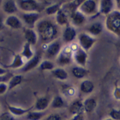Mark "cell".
<instances>
[{
  "mask_svg": "<svg viewBox=\"0 0 120 120\" xmlns=\"http://www.w3.org/2000/svg\"><path fill=\"white\" fill-rule=\"evenodd\" d=\"M40 17V13L38 12H24L22 15V20L30 29H32L37 24Z\"/></svg>",
  "mask_w": 120,
  "mask_h": 120,
  "instance_id": "9",
  "label": "cell"
},
{
  "mask_svg": "<svg viewBox=\"0 0 120 120\" xmlns=\"http://www.w3.org/2000/svg\"><path fill=\"white\" fill-rule=\"evenodd\" d=\"M72 60H73V50L70 46L62 48L56 57V62L60 66L69 65L71 63Z\"/></svg>",
  "mask_w": 120,
  "mask_h": 120,
  "instance_id": "5",
  "label": "cell"
},
{
  "mask_svg": "<svg viewBox=\"0 0 120 120\" xmlns=\"http://www.w3.org/2000/svg\"><path fill=\"white\" fill-rule=\"evenodd\" d=\"M4 21H5V19H4V17H3V16L2 14H0V30H2L5 26Z\"/></svg>",
  "mask_w": 120,
  "mask_h": 120,
  "instance_id": "40",
  "label": "cell"
},
{
  "mask_svg": "<svg viewBox=\"0 0 120 120\" xmlns=\"http://www.w3.org/2000/svg\"><path fill=\"white\" fill-rule=\"evenodd\" d=\"M50 99L48 97H39L35 103V110L36 111L44 112L46 109L50 106Z\"/></svg>",
  "mask_w": 120,
  "mask_h": 120,
  "instance_id": "16",
  "label": "cell"
},
{
  "mask_svg": "<svg viewBox=\"0 0 120 120\" xmlns=\"http://www.w3.org/2000/svg\"><path fill=\"white\" fill-rule=\"evenodd\" d=\"M0 120H16V118L8 111V112H5V113L1 114V116H0Z\"/></svg>",
  "mask_w": 120,
  "mask_h": 120,
  "instance_id": "34",
  "label": "cell"
},
{
  "mask_svg": "<svg viewBox=\"0 0 120 120\" xmlns=\"http://www.w3.org/2000/svg\"><path fill=\"white\" fill-rule=\"evenodd\" d=\"M75 93H76V90H75L74 88L73 87H69L68 88H66V94L69 97H72V96H74Z\"/></svg>",
  "mask_w": 120,
  "mask_h": 120,
  "instance_id": "39",
  "label": "cell"
},
{
  "mask_svg": "<svg viewBox=\"0 0 120 120\" xmlns=\"http://www.w3.org/2000/svg\"><path fill=\"white\" fill-rule=\"evenodd\" d=\"M106 29L112 33L119 36L120 34V12L118 10H114L106 16Z\"/></svg>",
  "mask_w": 120,
  "mask_h": 120,
  "instance_id": "2",
  "label": "cell"
},
{
  "mask_svg": "<svg viewBox=\"0 0 120 120\" xmlns=\"http://www.w3.org/2000/svg\"><path fill=\"white\" fill-rule=\"evenodd\" d=\"M114 3L110 0H101L98 3V12L101 14L107 16L114 11Z\"/></svg>",
  "mask_w": 120,
  "mask_h": 120,
  "instance_id": "12",
  "label": "cell"
},
{
  "mask_svg": "<svg viewBox=\"0 0 120 120\" xmlns=\"http://www.w3.org/2000/svg\"><path fill=\"white\" fill-rule=\"evenodd\" d=\"M56 22L60 26H67L69 25V18L61 9H60L56 14Z\"/></svg>",
  "mask_w": 120,
  "mask_h": 120,
  "instance_id": "21",
  "label": "cell"
},
{
  "mask_svg": "<svg viewBox=\"0 0 120 120\" xmlns=\"http://www.w3.org/2000/svg\"><path fill=\"white\" fill-rule=\"evenodd\" d=\"M20 55H21L22 58H23V59H27V61L30 60L31 58H32V57L35 55V54L32 50V46H31L30 44H28V43L26 42V43L24 44V46H23V51H22V53Z\"/></svg>",
  "mask_w": 120,
  "mask_h": 120,
  "instance_id": "27",
  "label": "cell"
},
{
  "mask_svg": "<svg viewBox=\"0 0 120 120\" xmlns=\"http://www.w3.org/2000/svg\"><path fill=\"white\" fill-rule=\"evenodd\" d=\"M18 5L17 3L15 1L10 0V1H6L3 3V11L7 14L12 15L18 12Z\"/></svg>",
  "mask_w": 120,
  "mask_h": 120,
  "instance_id": "19",
  "label": "cell"
},
{
  "mask_svg": "<svg viewBox=\"0 0 120 120\" xmlns=\"http://www.w3.org/2000/svg\"><path fill=\"white\" fill-rule=\"evenodd\" d=\"M61 49V43L58 40L52 41L46 44V47L44 48L46 57L49 58H55V57H57V55L60 53Z\"/></svg>",
  "mask_w": 120,
  "mask_h": 120,
  "instance_id": "6",
  "label": "cell"
},
{
  "mask_svg": "<svg viewBox=\"0 0 120 120\" xmlns=\"http://www.w3.org/2000/svg\"><path fill=\"white\" fill-rule=\"evenodd\" d=\"M55 68V65L52 61L47 59L44 60L39 65V69L40 71H52Z\"/></svg>",
  "mask_w": 120,
  "mask_h": 120,
  "instance_id": "30",
  "label": "cell"
},
{
  "mask_svg": "<svg viewBox=\"0 0 120 120\" xmlns=\"http://www.w3.org/2000/svg\"><path fill=\"white\" fill-rule=\"evenodd\" d=\"M97 107V101L94 97H89L83 101V108L84 112L86 113H92Z\"/></svg>",
  "mask_w": 120,
  "mask_h": 120,
  "instance_id": "20",
  "label": "cell"
},
{
  "mask_svg": "<svg viewBox=\"0 0 120 120\" xmlns=\"http://www.w3.org/2000/svg\"><path fill=\"white\" fill-rule=\"evenodd\" d=\"M7 108H8L9 112L12 115H14L15 117H16V116H22L25 114H27L29 111H31V109H23L21 108V107L11 106V105H8Z\"/></svg>",
  "mask_w": 120,
  "mask_h": 120,
  "instance_id": "24",
  "label": "cell"
},
{
  "mask_svg": "<svg viewBox=\"0 0 120 120\" xmlns=\"http://www.w3.org/2000/svg\"><path fill=\"white\" fill-rule=\"evenodd\" d=\"M12 76L11 74H9L7 72V74H5V75H0V83H3V82H6L7 81L11 79V77Z\"/></svg>",
  "mask_w": 120,
  "mask_h": 120,
  "instance_id": "37",
  "label": "cell"
},
{
  "mask_svg": "<svg viewBox=\"0 0 120 120\" xmlns=\"http://www.w3.org/2000/svg\"><path fill=\"white\" fill-rule=\"evenodd\" d=\"M44 116V112L29 111L26 115V120H40Z\"/></svg>",
  "mask_w": 120,
  "mask_h": 120,
  "instance_id": "31",
  "label": "cell"
},
{
  "mask_svg": "<svg viewBox=\"0 0 120 120\" xmlns=\"http://www.w3.org/2000/svg\"><path fill=\"white\" fill-rule=\"evenodd\" d=\"M40 60H41V54L40 52H37L30 60H28L23 65V67H22V71L23 72H27V71H29L31 70L34 69L37 66L40 65Z\"/></svg>",
  "mask_w": 120,
  "mask_h": 120,
  "instance_id": "10",
  "label": "cell"
},
{
  "mask_svg": "<svg viewBox=\"0 0 120 120\" xmlns=\"http://www.w3.org/2000/svg\"><path fill=\"white\" fill-rule=\"evenodd\" d=\"M23 36L26 40V42L30 44L31 46L36 45L39 39L38 34L36 31H35L33 29H30V28H26L23 30Z\"/></svg>",
  "mask_w": 120,
  "mask_h": 120,
  "instance_id": "11",
  "label": "cell"
},
{
  "mask_svg": "<svg viewBox=\"0 0 120 120\" xmlns=\"http://www.w3.org/2000/svg\"><path fill=\"white\" fill-rule=\"evenodd\" d=\"M38 37L44 43L55 41L58 36V28L52 21L49 20H41L36 24Z\"/></svg>",
  "mask_w": 120,
  "mask_h": 120,
  "instance_id": "1",
  "label": "cell"
},
{
  "mask_svg": "<svg viewBox=\"0 0 120 120\" xmlns=\"http://www.w3.org/2000/svg\"><path fill=\"white\" fill-rule=\"evenodd\" d=\"M23 81V75H16L11 77V79L8 81V90H12L13 88H16L18 85H19Z\"/></svg>",
  "mask_w": 120,
  "mask_h": 120,
  "instance_id": "28",
  "label": "cell"
},
{
  "mask_svg": "<svg viewBox=\"0 0 120 120\" xmlns=\"http://www.w3.org/2000/svg\"><path fill=\"white\" fill-rule=\"evenodd\" d=\"M5 25L12 29H19L22 28V22L19 17L14 15H9L5 19Z\"/></svg>",
  "mask_w": 120,
  "mask_h": 120,
  "instance_id": "15",
  "label": "cell"
},
{
  "mask_svg": "<svg viewBox=\"0 0 120 120\" xmlns=\"http://www.w3.org/2000/svg\"><path fill=\"white\" fill-rule=\"evenodd\" d=\"M60 7H61V4H60V3H55V4H52V5H51V6L46 7L45 12L47 13V15H49V16L56 14L57 12L60 9Z\"/></svg>",
  "mask_w": 120,
  "mask_h": 120,
  "instance_id": "32",
  "label": "cell"
},
{
  "mask_svg": "<svg viewBox=\"0 0 120 120\" xmlns=\"http://www.w3.org/2000/svg\"><path fill=\"white\" fill-rule=\"evenodd\" d=\"M25 64L24 60L22 58V56L20 54H15L14 56L12 62L11 64H9L7 67L9 68H12V69H18V68L23 67V65Z\"/></svg>",
  "mask_w": 120,
  "mask_h": 120,
  "instance_id": "26",
  "label": "cell"
},
{
  "mask_svg": "<svg viewBox=\"0 0 120 120\" xmlns=\"http://www.w3.org/2000/svg\"><path fill=\"white\" fill-rule=\"evenodd\" d=\"M52 73L53 76L56 77L57 80H66L69 77V74H68L67 71L62 67H57V68H54V69L52 71Z\"/></svg>",
  "mask_w": 120,
  "mask_h": 120,
  "instance_id": "25",
  "label": "cell"
},
{
  "mask_svg": "<svg viewBox=\"0 0 120 120\" xmlns=\"http://www.w3.org/2000/svg\"><path fill=\"white\" fill-rule=\"evenodd\" d=\"M50 106L52 109H60L65 106V102L60 96L57 95L50 102Z\"/></svg>",
  "mask_w": 120,
  "mask_h": 120,
  "instance_id": "29",
  "label": "cell"
},
{
  "mask_svg": "<svg viewBox=\"0 0 120 120\" xmlns=\"http://www.w3.org/2000/svg\"><path fill=\"white\" fill-rule=\"evenodd\" d=\"M72 74L77 79H83L89 74V71L86 67H74L72 68Z\"/></svg>",
  "mask_w": 120,
  "mask_h": 120,
  "instance_id": "23",
  "label": "cell"
},
{
  "mask_svg": "<svg viewBox=\"0 0 120 120\" xmlns=\"http://www.w3.org/2000/svg\"><path fill=\"white\" fill-rule=\"evenodd\" d=\"M0 3H1V2H0Z\"/></svg>",
  "mask_w": 120,
  "mask_h": 120,
  "instance_id": "44",
  "label": "cell"
},
{
  "mask_svg": "<svg viewBox=\"0 0 120 120\" xmlns=\"http://www.w3.org/2000/svg\"><path fill=\"white\" fill-rule=\"evenodd\" d=\"M80 90L83 93H91L94 90V84L90 80H84L80 84Z\"/></svg>",
  "mask_w": 120,
  "mask_h": 120,
  "instance_id": "22",
  "label": "cell"
},
{
  "mask_svg": "<svg viewBox=\"0 0 120 120\" xmlns=\"http://www.w3.org/2000/svg\"><path fill=\"white\" fill-rule=\"evenodd\" d=\"M114 97L116 100H119L120 98V88H119V85H118V84L115 85V88H114Z\"/></svg>",
  "mask_w": 120,
  "mask_h": 120,
  "instance_id": "38",
  "label": "cell"
},
{
  "mask_svg": "<svg viewBox=\"0 0 120 120\" xmlns=\"http://www.w3.org/2000/svg\"><path fill=\"white\" fill-rule=\"evenodd\" d=\"M8 91V85L6 82L0 83V95H3Z\"/></svg>",
  "mask_w": 120,
  "mask_h": 120,
  "instance_id": "35",
  "label": "cell"
},
{
  "mask_svg": "<svg viewBox=\"0 0 120 120\" xmlns=\"http://www.w3.org/2000/svg\"><path fill=\"white\" fill-rule=\"evenodd\" d=\"M104 120H112L111 119H110V118H109V119H104Z\"/></svg>",
  "mask_w": 120,
  "mask_h": 120,
  "instance_id": "43",
  "label": "cell"
},
{
  "mask_svg": "<svg viewBox=\"0 0 120 120\" xmlns=\"http://www.w3.org/2000/svg\"><path fill=\"white\" fill-rule=\"evenodd\" d=\"M70 120H85L84 119V115L83 114H77V115H74L73 116Z\"/></svg>",
  "mask_w": 120,
  "mask_h": 120,
  "instance_id": "41",
  "label": "cell"
},
{
  "mask_svg": "<svg viewBox=\"0 0 120 120\" xmlns=\"http://www.w3.org/2000/svg\"><path fill=\"white\" fill-rule=\"evenodd\" d=\"M7 73V71L6 69L3 67H0V75H5V74Z\"/></svg>",
  "mask_w": 120,
  "mask_h": 120,
  "instance_id": "42",
  "label": "cell"
},
{
  "mask_svg": "<svg viewBox=\"0 0 120 120\" xmlns=\"http://www.w3.org/2000/svg\"><path fill=\"white\" fill-rule=\"evenodd\" d=\"M78 10L86 16H94L98 12V3L94 0H86L82 1Z\"/></svg>",
  "mask_w": 120,
  "mask_h": 120,
  "instance_id": "3",
  "label": "cell"
},
{
  "mask_svg": "<svg viewBox=\"0 0 120 120\" xmlns=\"http://www.w3.org/2000/svg\"><path fill=\"white\" fill-rule=\"evenodd\" d=\"M110 119L112 120H119L120 119V111L118 109H112L109 113Z\"/></svg>",
  "mask_w": 120,
  "mask_h": 120,
  "instance_id": "33",
  "label": "cell"
},
{
  "mask_svg": "<svg viewBox=\"0 0 120 120\" xmlns=\"http://www.w3.org/2000/svg\"><path fill=\"white\" fill-rule=\"evenodd\" d=\"M69 110V113L73 116L77 115V114H83V113H84L83 101H82L81 100L74 101L70 105Z\"/></svg>",
  "mask_w": 120,
  "mask_h": 120,
  "instance_id": "17",
  "label": "cell"
},
{
  "mask_svg": "<svg viewBox=\"0 0 120 120\" xmlns=\"http://www.w3.org/2000/svg\"><path fill=\"white\" fill-rule=\"evenodd\" d=\"M87 31L90 36L95 37L100 35L103 31V25L101 22H94L89 25L87 28Z\"/></svg>",
  "mask_w": 120,
  "mask_h": 120,
  "instance_id": "18",
  "label": "cell"
},
{
  "mask_svg": "<svg viewBox=\"0 0 120 120\" xmlns=\"http://www.w3.org/2000/svg\"><path fill=\"white\" fill-rule=\"evenodd\" d=\"M73 58L77 62V64H78L79 67H85L87 63L88 54L82 48L78 47L76 50L73 52Z\"/></svg>",
  "mask_w": 120,
  "mask_h": 120,
  "instance_id": "8",
  "label": "cell"
},
{
  "mask_svg": "<svg viewBox=\"0 0 120 120\" xmlns=\"http://www.w3.org/2000/svg\"><path fill=\"white\" fill-rule=\"evenodd\" d=\"M18 7H19L24 12H38L40 13L44 10V7L36 1L33 0H23L17 3Z\"/></svg>",
  "mask_w": 120,
  "mask_h": 120,
  "instance_id": "4",
  "label": "cell"
},
{
  "mask_svg": "<svg viewBox=\"0 0 120 120\" xmlns=\"http://www.w3.org/2000/svg\"><path fill=\"white\" fill-rule=\"evenodd\" d=\"M77 37V31L75 28L71 25H67L65 26L63 35H62V38H63L64 41L66 43H71L75 40Z\"/></svg>",
  "mask_w": 120,
  "mask_h": 120,
  "instance_id": "13",
  "label": "cell"
},
{
  "mask_svg": "<svg viewBox=\"0 0 120 120\" xmlns=\"http://www.w3.org/2000/svg\"><path fill=\"white\" fill-rule=\"evenodd\" d=\"M44 120H62V118L58 114H52L47 118H45Z\"/></svg>",
  "mask_w": 120,
  "mask_h": 120,
  "instance_id": "36",
  "label": "cell"
},
{
  "mask_svg": "<svg viewBox=\"0 0 120 120\" xmlns=\"http://www.w3.org/2000/svg\"><path fill=\"white\" fill-rule=\"evenodd\" d=\"M78 41L79 45L81 46L80 48H82V50H84L85 51L87 52L94 45V43L96 42V39L94 37L90 36V34L82 33L78 36Z\"/></svg>",
  "mask_w": 120,
  "mask_h": 120,
  "instance_id": "7",
  "label": "cell"
},
{
  "mask_svg": "<svg viewBox=\"0 0 120 120\" xmlns=\"http://www.w3.org/2000/svg\"><path fill=\"white\" fill-rule=\"evenodd\" d=\"M69 20H71V23L73 24V26L80 27L86 23V16H84V15L77 9L76 12H74L70 16Z\"/></svg>",
  "mask_w": 120,
  "mask_h": 120,
  "instance_id": "14",
  "label": "cell"
}]
</instances>
